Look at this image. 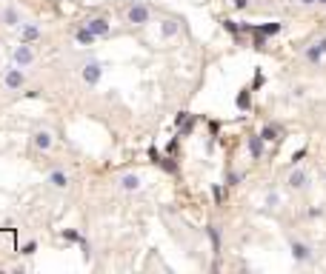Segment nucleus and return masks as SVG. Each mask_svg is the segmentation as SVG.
I'll return each mask as SVG.
<instances>
[{
    "mask_svg": "<svg viewBox=\"0 0 326 274\" xmlns=\"http://www.w3.org/2000/svg\"><path fill=\"white\" fill-rule=\"evenodd\" d=\"M35 146L40 149V152L52 149V134H49V131H35Z\"/></svg>",
    "mask_w": 326,
    "mask_h": 274,
    "instance_id": "a211bd4d",
    "label": "nucleus"
},
{
    "mask_svg": "<svg viewBox=\"0 0 326 274\" xmlns=\"http://www.w3.org/2000/svg\"><path fill=\"white\" fill-rule=\"evenodd\" d=\"M23 83H26V74L20 72V66H12V69H6V74H3V86H6L9 92H17Z\"/></svg>",
    "mask_w": 326,
    "mask_h": 274,
    "instance_id": "f03ea898",
    "label": "nucleus"
},
{
    "mask_svg": "<svg viewBox=\"0 0 326 274\" xmlns=\"http://www.w3.org/2000/svg\"><path fill=\"white\" fill-rule=\"evenodd\" d=\"M235 106H238L240 112H249V108H252V89H240Z\"/></svg>",
    "mask_w": 326,
    "mask_h": 274,
    "instance_id": "f8f14e48",
    "label": "nucleus"
},
{
    "mask_svg": "<svg viewBox=\"0 0 326 274\" xmlns=\"http://www.w3.org/2000/svg\"><path fill=\"white\" fill-rule=\"evenodd\" d=\"M35 252H37V243H35V240H29V243L20 249V254H35Z\"/></svg>",
    "mask_w": 326,
    "mask_h": 274,
    "instance_id": "393cba45",
    "label": "nucleus"
},
{
    "mask_svg": "<svg viewBox=\"0 0 326 274\" xmlns=\"http://www.w3.org/2000/svg\"><path fill=\"white\" fill-rule=\"evenodd\" d=\"M318 3H320V6H326V0H318Z\"/></svg>",
    "mask_w": 326,
    "mask_h": 274,
    "instance_id": "e433bc0d",
    "label": "nucleus"
},
{
    "mask_svg": "<svg viewBox=\"0 0 326 274\" xmlns=\"http://www.w3.org/2000/svg\"><path fill=\"white\" fill-rule=\"evenodd\" d=\"M318 46H320V49H323V54H326V37H323V40H320Z\"/></svg>",
    "mask_w": 326,
    "mask_h": 274,
    "instance_id": "c9c22d12",
    "label": "nucleus"
},
{
    "mask_svg": "<svg viewBox=\"0 0 326 274\" xmlns=\"http://www.w3.org/2000/svg\"><path fill=\"white\" fill-rule=\"evenodd\" d=\"M0 23H6V26H17V23H20V12H17V9H3V12H0Z\"/></svg>",
    "mask_w": 326,
    "mask_h": 274,
    "instance_id": "4468645a",
    "label": "nucleus"
},
{
    "mask_svg": "<svg viewBox=\"0 0 326 274\" xmlns=\"http://www.w3.org/2000/svg\"><path fill=\"white\" fill-rule=\"evenodd\" d=\"M263 80H266V77H263V74H261V72L255 74V83H252V92H255V89H261V86H263Z\"/></svg>",
    "mask_w": 326,
    "mask_h": 274,
    "instance_id": "cd10ccee",
    "label": "nucleus"
},
{
    "mask_svg": "<svg viewBox=\"0 0 326 274\" xmlns=\"http://www.w3.org/2000/svg\"><path fill=\"white\" fill-rule=\"evenodd\" d=\"M266 206H278V195H269L266 197Z\"/></svg>",
    "mask_w": 326,
    "mask_h": 274,
    "instance_id": "72a5a7b5",
    "label": "nucleus"
},
{
    "mask_svg": "<svg viewBox=\"0 0 326 274\" xmlns=\"http://www.w3.org/2000/svg\"><path fill=\"white\" fill-rule=\"evenodd\" d=\"M195 117H192V115H189V120L186 123H183V126H181V137H186V134H192V131H195Z\"/></svg>",
    "mask_w": 326,
    "mask_h": 274,
    "instance_id": "4be33fe9",
    "label": "nucleus"
},
{
    "mask_svg": "<svg viewBox=\"0 0 326 274\" xmlns=\"http://www.w3.org/2000/svg\"><path fill=\"white\" fill-rule=\"evenodd\" d=\"M83 26H89V29H92L97 37H106L109 32H112V23H109L106 17H89V20L83 23Z\"/></svg>",
    "mask_w": 326,
    "mask_h": 274,
    "instance_id": "39448f33",
    "label": "nucleus"
},
{
    "mask_svg": "<svg viewBox=\"0 0 326 274\" xmlns=\"http://www.w3.org/2000/svg\"><path fill=\"white\" fill-rule=\"evenodd\" d=\"M149 157H152V163H158V160H160V154H158V149H149Z\"/></svg>",
    "mask_w": 326,
    "mask_h": 274,
    "instance_id": "473e14b6",
    "label": "nucleus"
},
{
    "mask_svg": "<svg viewBox=\"0 0 326 274\" xmlns=\"http://www.w3.org/2000/svg\"><path fill=\"white\" fill-rule=\"evenodd\" d=\"M283 26L281 23H263V26H252V35H266V37H272V35H278Z\"/></svg>",
    "mask_w": 326,
    "mask_h": 274,
    "instance_id": "2eb2a0df",
    "label": "nucleus"
},
{
    "mask_svg": "<svg viewBox=\"0 0 326 274\" xmlns=\"http://www.w3.org/2000/svg\"><path fill=\"white\" fill-rule=\"evenodd\" d=\"M206 234H209L212 249H215V254H217V252H220V231H217V226H209V229H206Z\"/></svg>",
    "mask_w": 326,
    "mask_h": 274,
    "instance_id": "aec40b11",
    "label": "nucleus"
},
{
    "mask_svg": "<svg viewBox=\"0 0 326 274\" xmlns=\"http://www.w3.org/2000/svg\"><path fill=\"white\" fill-rule=\"evenodd\" d=\"M80 74H83V83H89V86H97V83H101V77H103V66H101V63H86Z\"/></svg>",
    "mask_w": 326,
    "mask_h": 274,
    "instance_id": "20e7f679",
    "label": "nucleus"
},
{
    "mask_svg": "<svg viewBox=\"0 0 326 274\" xmlns=\"http://www.w3.org/2000/svg\"><path fill=\"white\" fill-rule=\"evenodd\" d=\"M186 120H189V112H181V115L174 117V126L181 129V126H183V123H186Z\"/></svg>",
    "mask_w": 326,
    "mask_h": 274,
    "instance_id": "a878e982",
    "label": "nucleus"
},
{
    "mask_svg": "<svg viewBox=\"0 0 326 274\" xmlns=\"http://www.w3.org/2000/svg\"><path fill=\"white\" fill-rule=\"evenodd\" d=\"M238 183H240V174H229V177H226V186H238Z\"/></svg>",
    "mask_w": 326,
    "mask_h": 274,
    "instance_id": "bb28decb",
    "label": "nucleus"
},
{
    "mask_svg": "<svg viewBox=\"0 0 326 274\" xmlns=\"http://www.w3.org/2000/svg\"><path fill=\"white\" fill-rule=\"evenodd\" d=\"M178 32H181V23L174 20V17H169V20L160 23V35H163V37H174Z\"/></svg>",
    "mask_w": 326,
    "mask_h": 274,
    "instance_id": "dca6fc26",
    "label": "nucleus"
},
{
    "mask_svg": "<svg viewBox=\"0 0 326 274\" xmlns=\"http://www.w3.org/2000/svg\"><path fill=\"white\" fill-rule=\"evenodd\" d=\"M263 143H266V140H263L261 134L249 137V154H252V160H261L263 157Z\"/></svg>",
    "mask_w": 326,
    "mask_h": 274,
    "instance_id": "9d476101",
    "label": "nucleus"
},
{
    "mask_svg": "<svg viewBox=\"0 0 326 274\" xmlns=\"http://www.w3.org/2000/svg\"><path fill=\"white\" fill-rule=\"evenodd\" d=\"M286 183H289V188H306V183H309V174H306V172H292Z\"/></svg>",
    "mask_w": 326,
    "mask_h": 274,
    "instance_id": "f3484780",
    "label": "nucleus"
},
{
    "mask_svg": "<svg viewBox=\"0 0 326 274\" xmlns=\"http://www.w3.org/2000/svg\"><path fill=\"white\" fill-rule=\"evenodd\" d=\"M261 137L266 140V143H275V140H281V137H283V131H281L278 123H266V126L261 129Z\"/></svg>",
    "mask_w": 326,
    "mask_h": 274,
    "instance_id": "1a4fd4ad",
    "label": "nucleus"
},
{
    "mask_svg": "<svg viewBox=\"0 0 326 274\" xmlns=\"http://www.w3.org/2000/svg\"><path fill=\"white\" fill-rule=\"evenodd\" d=\"M46 183H49V186H55V188H66V186H69V174H66L63 169H55V172H49Z\"/></svg>",
    "mask_w": 326,
    "mask_h": 274,
    "instance_id": "6e6552de",
    "label": "nucleus"
},
{
    "mask_svg": "<svg viewBox=\"0 0 326 274\" xmlns=\"http://www.w3.org/2000/svg\"><path fill=\"white\" fill-rule=\"evenodd\" d=\"M117 183H120L123 191H138V188H140V177H138V174H123Z\"/></svg>",
    "mask_w": 326,
    "mask_h": 274,
    "instance_id": "ddd939ff",
    "label": "nucleus"
},
{
    "mask_svg": "<svg viewBox=\"0 0 326 274\" xmlns=\"http://www.w3.org/2000/svg\"><path fill=\"white\" fill-rule=\"evenodd\" d=\"M232 3H235V9H246L249 6V0H232Z\"/></svg>",
    "mask_w": 326,
    "mask_h": 274,
    "instance_id": "7c9ffc66",
    "label": "nucleus"
},
{
    "mask_svg": "<svg viewBox=\"0 0 326 274\" xmlns=\"http://www.w3.org/2000/svg\"><path fill=\"white\" fill-rule=\"evenodd\" d=\"M212 197H215V203L220 206V203H223V186H217L215 183V186H212Z\"/></svg>",
    "mask_w": 326,
    "mask_h": 274,
    "instance_id": "5701e85b",
    "label": "nucleus"
},
{
    "mask_svg": "<svg viewBox=\"0 0 326 274\" xmlns=\"http://www.w3.org/2000/svg\"><path fill=\"white\" fill-rule=\"evenodd\" d=\"M158 166L163 169V172H169V174H178V163H174L172 157H160V160H158Z\"/></svg>",
    "mask_w": 326,
    "mask_h": 274,
    "instance_id": "412c9836",
    "label": "nucleus"
},
{
    "mask_svg": "<svg viewBox=\"0 0 326 274\" xmlns=\"http://www.w3.org/2000/svg\"><path fill=\"white\" fill-rule=\"evenodd\" d=\"M289 249H292V257H295L297 263H309V260H312L309 245H306V243H300V240H292V243H289Z\"/></svg>",
    "mask_w": 326,
    "mask_h": 274,
    "instance_id": "423d86ee",
    "label": "nucleus"
},
{
    "mask_svg": "<svg viewBox=\"0 0 326 274\" xmlns=\"http://www.w3.org/2000/svg\"><path fill=\"white\" fill-rule=\"evenodd\" d=\"M300 3H304V6H312V3H318V0H300Z\"/></svg>",
    "mask_w": 326,
    "mask_h": 274,
    "instance_id": "f704fd0d",
    "label": "nucleus"
},
{
    "mask_svg": "<svg viewBox=\"0 0 326 274\" xmlns=\"http://www.w3.org/2000/svg\"><path fill=\"white\" fill-rule=\"evenodd\" d=\"M126 17H129V23H135V26H143V23L152 20V9L146 6V3H135V6H129Z\"/></svg>",
    "mask_w": 326,
    "mask_h": 274,
    "instance_id": "f257e3e1",
    "label": "nucleus"
},
{
    "mask_svg": "<svg viewBox=\"0 0 326 274\" xmlns=\"http://www.w3.org/2000/svg\"><path fill=\"white\" fill-rule=\"evenodd\" d=\"M304 154H306V149H297V152L292 154V163H297V160H304Z\"/></svg>",
    "mask_w": 326,
    "mask_h": 274,
    "instance_id": "c756f323",
    "label": "nucleus"
},
{
    "mask_svg": "<svg viewBox=\"0 0 326 274\" xmlns=\"http://www.w3.org/2000/svg\"><path fill=\"white\" fill-rule=\"evenodd\" d=\"M80 249H83V257H89V254H92V245H89L86 240H80Z\"/></svg>",
    "mask_w": 326,
    "mask_h": 274,
    "instance_id": "c85d7f7f",
    "label": "nucleus"
},
{
    "mask_svg": "<svg viewBox=\"0 0 326 274\" xmlns=\"http://www.w3.org/2000/svg\"><path fill=\"white\" fill-rule=\"evenodd\" d=\"M40 40V26L37 23H23L20 26V43H35Z\"/></svg>",
    "mask_w": 326,
    "mask_h": 274,
    "instance_id": "0eeeda50",
    "label": "nucleus"
},
{
    "mask_svg": "<svg viewBox=\"0 0 326 274\" xmlns=\"http://www.w3.org/2000/svg\"><path fill=\"white\" fill-rule=\"evenodd\" d=\"M306 60H309V63H320V60H323V49H320V46H309V49H306Z\"/></svg>",
    "mask_w": 326,
    "mask_h": 274,
    "instance_id": "6ab92c4d",
    "label": "nucleus"
},
{
    "mask_svg": "<svg viewBox=\"0 0 326 274\" xmlns=\"http://www.w3.org/2000/svg\"><path fill=\"white\" fill-rule=\"evenodd\" d=\"M12 60H15V66H20V69H26V66H32V60H35V51H32V43H20L15 51H12Z\"/></svg>",
    "mask_w": 326,
    "mask_h": 274,
    "instance_id": "7ed1b4c3",
    "label": "nucleus"
},
{
    "mask_svg": "<svg viewBox=\"0 0 326 274\" xmlns=\"http://www.w3.org/2000/svg\"><path fill=\"white\" fill-rule=\"evenodd\" d=\"M217 129H220V123L212 120V123H209V131H212V134H217Z\"/></svg>",
    "mask_w": 326,
    "mask_h": 274,
    "instance_id": "2f4dec72",
    "label": "nucleus"
},
{
    "mask_svg": "<svg viewBox=\"0 0 326 274\" xmlns=\"http://www.w3.org/2000/svg\"><path fill=\"white\" fill-rule=\"evenodd\" d=\"M74 40H78L80 46H92L94 40H97V35H94V32L89 29V26H83V29H78V32H74Z\"/></svg>",
    "mask_w": 326,
    "mask_h": 274,
    "instance_id": "9b49d317",
    "label": "nucleus"
},
{
    "mask_svg": "<svg viewBox=\"0 0 326 274\" xmlns=\"http://www.w3.org/2000/svg\"><path fill=\"white\" fill-rule=\"evenodd\" d=\"M323 177H326V172H323Z\"/></svg>",
    "mask_w": 326,
    "mask_h": 274,
    "instance_id": "4c0bfd02",
    "label": "nucleus"
},
{
    "mask_svg": "<svg viewBox=\"0 0 326 274\" xmlns=\"http://www.w3.org/2000/svg\"><path fill=\"white\" fill-rule=\"evenodd\" d=\"M63 240H69V243H80V240H83V237H80L78 231H72V229H66V231H63Z\"/></svg>",
    "mask_w": 326,
    "mask_h": 274,
    "instance_id": "b1692460",
    "label": "nucleus"
}]
</instances>
